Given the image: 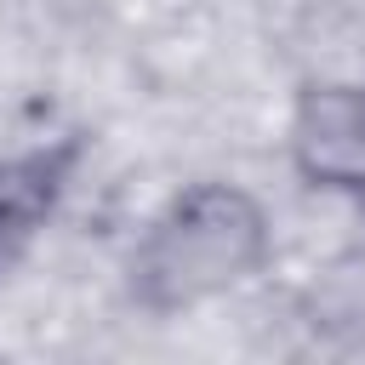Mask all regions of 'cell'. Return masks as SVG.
Returning <instances> with one entry per match:
<instances>
[{
	"mask_svg": "<svg viewBox=\"0 0 365 365\" xmlns=\"http://www.w3.org/2000/svg\"><path fill=\"white\" fill-rule=\"evenodd\" d=\"M86 154H91L86 131H63V137H46L34 148L0 154V279L11 268H23L29 251L46 240V228L57 222Z\"/></svg>",
	"mask_w": 365,
	"mask_h": 365,
	"instance_id": "3957f363",
	"label": "cell"
},
{
	"mask_svg": "<svg viewBox=\"0 0 365 365\" xmlns=\"http://www.w3.org/2000/svg\"><path fill=\"white\" fill-rule=\"evenodd\" d=\"M285 160L308 194L365 200V80H302L285 114Z\"/></svg>",
	"mask_w": 365,
	"mask_h": 365,
	"instance_id": "7a4b0ae2",
	"label": "cell"
},
{
	"mask_svg": "<svg viewBox=\"0 0 365 365\" xmlns=\"http://www.w3.org/2000/svg\"><path fill=\"white\" fill-rule=\"evenodd\" d=\"M274 262V217L234 177L182 182L154 205L125 251V302L177 319L262 279Z\"/></svg>",
	"mask_w": 365,
	"mask_h": 365,
	"instance_id": "6da1fadb",
	"label": "cell"
}]
</instances>
